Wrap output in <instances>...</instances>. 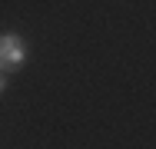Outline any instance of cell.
<instances>
[{
  "label": "cell",
  "instance_id": "7a4b0ae2",
  "mask_svg": "<svg viewBox=\"0 0 156 149\" xmlns=\"http://www.w3.org/2000/svg\"><path fill=\"white\" fill-rule=\"evenodd\" d=\"M7 89V73H0V93Z\"/></svg>",
  "mask_w": 156,
  "mask_h": 149
},
{
  "label": "cell",
  "instance_id": "6da1fadb",
  "mask_svg": "<svg viewBox=\"0 0 156 149\" xmlns=\"http://www.w3.org/2000/svg\"><path fill=\"white\" fill-rule=\"evenodd\" d=\"M23 60H27V47H23L20 33H13V30L0 33V73H17L23 66Z\"/></svg>",
  "mask_w": 156,
  "mask_h": 149
}]
</instances>
